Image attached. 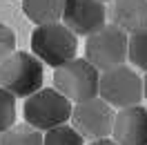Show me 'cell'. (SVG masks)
<instances>
[{
    "label": "cell",
    "mask_w": 147,
    "mask_h": 145,
    "mask_svg": "<svg viewBox=\"0 0 147 145\" xmlns=\"http://www.w3.org/2000/svg\"><path fill=\"white\" fill-rule=\"evenodd\" d=\"M42 60L34 51H13L0 63V87L11 91L16 98H29L42 89Z\"/></svg>",
    "instance_id": "6da1fadb"
},
{
    "label": "cell",
    "mask_w": 147,
    "mask_h": 145,
    "mask_svg": "<svg viewBox=\"0 0 147 145\" xmlns=\"http://www.w3.org/2000/svg\"><path fill=\"white\" fill-rule=\"evenodd\" d=\"M13 51H16V31L9 25L0 22V63L7 60Z\"/></svg>",
    "instance_id": "2e32d148"
},
{
    "label": "cell",
    "mask_w": 147,
    "mask_h": 145,
    "mask_svg": "<svg viewBox=\"0 0 147 145\" xmlns=\"http://www.w3.org/2000/svg\"><path fill=\"white\" fill-rule=\"evenodd\" d=\"M114 121L116 112L107 100L100 96L85 103H76L71 114V125L80 132L83 138L87 141H98V138H111L114 132Z\"/></svg>",
    "instance_id": "52a82bcc"
},
{
    "label": "cell",
    "mask_w": 147,
    "mask_h": 145,
    "mask_svg": "<svg viewBox=\"0 0 147 145\" xmlns=\"http://www.w3.org/2000/svg\"><path fill=\"white\" fill-rule=\"evenodd\" d=\"M87 145H118L114 138H98V141H89Z\"/></svg>",
    "instance_id": "e0dca14e"
},
{
    "label": "cell",
    "mask_w": 147,
    "mask_h": 145,
    "mask_svg": "<svg viewBox=\"0 0 147 145\" xmlns=\"http://www.w3.org/2000/svg\"><path fill=\"white\" fill-rule=\"evenodd\" d=\"M111 138L118 145H147V107L134 105L118 109Z\"/></svg>",
    "instance_id": "9c48e42d"
},
{
    "label": "cell",
    "mask_w": 147,
    "mask_h": 145,
    "mask_svg": "<svg viewBox=\"0 0 147 145\" xmlns=\"http://www.w3.org/2000/svg\"><path fill=\"white\" fill-rule=\"evenodd\" d=\"M65 0H22V11L34 25H51L63 20Z\"/></svg>",
    "instance_id": "8fae6325"
},
{
    "label": "cell",
    "mask_w": 147,
    "mask_h": 145,
    "mask_svg": "<svg viewBox=\"0 0 147 145\" xmlns=\"http://www.w3.org/2000/svg\"><path fill=\"white\" fill-rule=\"evenodd\" d=\"M45 145H85V138L74 125H60L45 132Z\"/></svg>",
    "instance_id": "5bb4252c"
},
{
    "label": "cell",
    "mask_w": 147,
    "mask_h": 145,
    "mask_svg": "<svg viewBox=\"0 0 147 145\" xmlns=\"http://www.w3.org/2000/svg\"><path fill=\"white\" fill-rule=\"evenodd\" d=\"M143 81H145V98H147V72H145V76H143Z\"/></svg>",
    "instance_id": "ac0fdd59"
},
{
    "label": "cell",
    "mask_w": 147,
    "mask_h": 145,
    "mask_svg": "<svg viewBox=\"0 0 147 145\" xmlns=\"http://www.w3.org/2000/svg\"><path fill=\"white\" fill-rule=\"evenodd\" d=\"M54 87L76 103H85L100 96V69L87 58H74L54 69Z\"/></svg>",
    "instance_id": "277c9868"
},
{
    "label": "cell",
    "mask_w": 147,
    "mask_h": 145,
    "mask_svg": "<svg viewBox=\"0 0 147 145\" xmlns=\"http://www.w3.org/2000/svg\"><path fill=\"white\" fill-rule=\"evenodd\" d=\"M129 63L147 72V27L129 34Z\"/></svg>",
    "instance_id": "4fadbf2b"
},
{
    "label": "cell",
    "mask_w": 147,
    "mask_h": 145,
    "mask_svg": "<svg viewBox=\"0 0 147 145\" xmlns=\"http://www.w3.org/2000/svg\"><path fill=\"white\" fill-rule=\"evenodd\" d=\"M85 58L100 72L125 65V60H129V34L118 25H105L100 31L87 38Z\"/></svg>",
    "instance_id": "5b68a950"
},
{
    "label": "cell",
    "mask_w": 147,
    "mask_h": 145,
    "mask_svg": "<svg viewBox=\"0 0 147 145\" xmlns=\"http://www.w3.org/2000/svg\"><path fill=\"white\" fill-rule=\"evenodd\" d=\"M16 125V96L0 87V134Z\"/></svg>",
    "instance_id": "9a60e30c"
},
{
    "label": "cell",
    "mask_w": 147,
    "mask_h": 145,
    "mask_svg": "<svg viewBox=\"0 0 147 145\" xmlns=\"http://www.w3.org/2000/svg\"><path fill=\"white\" fill-rule=\"evenodd\" d=\"M74 114V103L56 87H42L34 96L25 98L22 116L25 123L34 125L40 132H49L60 125H67Z\"/></svg>",
    "instance_id": "3957f363"
},
{
    "label": "cell",
    "mask_w": 147,
    "mask_h": 145,
    "mask_svg": "<svg viewBox=\"0 0 147 145\" xmlns=\"http://www.w3.org/2000/svg\"><path fill=\"white\" fill-rule=\"evenodd\" d=\"M109 11L102 0H65L63 22L76 36H92L107 25Z\"/></svg>",
    "instance_id": "ba28073f"
},
{
    "label": "cell",
    "mask_w": 147,
    "mask_h": 145,
    "mask_svg": "<svg viewBox=\"0 0 147 145\" xmlns=\"http://www.w3.org/2000/svg\"><path fill=\"white\" fill-rule=\"evenodd\" d=\"M0 145H45V134L29 123H16L0 134Z\"/></svg>",
    "instance_id": "7c38bea8"
},
{
    "label": "cell",
    "mask_w": 147,
    "mask_h": 145,
    "mask_svg": "<svg viewBox=\"0 0 147 145\" xmlns=\"http://www.w3.org/2000/svg\"><path fill=\"white\" fill-rule=\"evenodd\" d=\"M102 2H114V0H102Z\"/></svg>",
    "instance_id": "d6986e66"
},
{
    "label": "cell",
    "mask_w": 147,
    "mask_h": 145,
    "mask_svg": "<svg viewBox=\"0 0 147 145\" xmlns=\"http://www.w3.org/2000/svg\"><path fill=\"white\" fill-rule=\"evenodd\" d=\"M31 51L45 65L58 69L76 58L78 36L65 22L36 25V29L31 31Z\"/></svg>",
    "instance_id": "7a4b0ae2"
},
{
    "label": "cell",
    "mask_w": 147,
    "mask_h": 145,
    "mask_svg": "<svg viewBox=\"0 0 147 145\" xmlns=\"http://www.w3.org/2000/svg\"><path fill=\"white\" fill-rule=\"evenodd\" d=\"M100 98L116 109L140 105V100L145 98V81L129 65L111 67L100 72Z\"/></svg>",
    "instance_id": "8992f818"
},
{
    "label": "cell",
    "mask_w": 147,
    "mask_h": 145,
    "mask_svg": "<svg viewBox=\"0 0 147 145\" xmlns=\"http://www.w3.org/2000/svg\"><path fill=\"white\" fill-rule=\"evenodd\" d=\"M109 20L127 34L147 27V0H114L109 7Z\"/></svg>",
    "instance_id": "30bf717a"
}]
</instances>
